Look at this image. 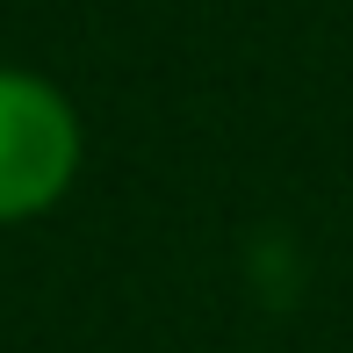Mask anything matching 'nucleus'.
I'll use <instances>...</instances> for the list:
<instances>
[{"mask_svg": "<svg viewBox=\"0 0 353 353\" xmlns=\"http://www.w3.org/2000/svg\"><path fill=\"white\" fill-rule=\"evenodd\" d=\"M79 116L72 101L37 72L0 65V223L43 216L79 173Z\"/></svg>", "mask_w": 353, "mask_h": 353, "instance_id": "f257e3e1", "label": "nucleus"}]
</instances>
